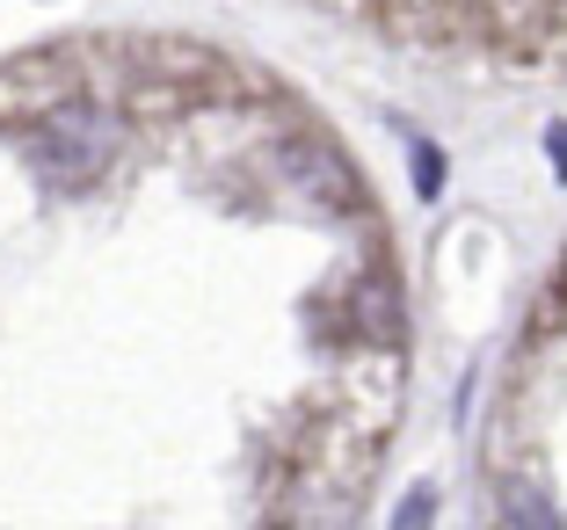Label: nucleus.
<instances>
[{
  "instance_id": "f257e3e1",
  "label": "nucleus",
  "mask_w": 567,
  "mask_h": 530,
  "mask_svg": "<svg viewBox=\"0 0 567 530\" xmlns=\"http://www.w3.org/2000/svg\"><path fill=\"white\" fill-rule=\"evenodd\" d=\"M30 132H37V167H44V183H59V189H87L102 167H110V153H117V116L102 110V102H87V95L44 110Z\"/></svg>"
},
{
  "instance_id": "f03ea898",
  "label": "nucleus",
  "mask_w": 567,
  "mask_h": 530,
  "mask_svg": "<svg viewBox=\"0 0 567 530\" xmlns=\"http://www.w3.org/2000/svg\"><path fill=\"white\" fill-rule=\"evenodd\" d=\"M277 175L284 183H299L313 204H328V211H350L357 204V175L350 160L334 146H320V138H299V146H277Z\"/></svg>"
},
{
  "instance_id": "7ed1b4c3",
  "label": "nucleus",
  "mask_w": 567,
  "mask_h": 530,
  "mask_svg": "<svg viewBox=\"0 0 567 530\" xmlns=\"http://www.w3.org/2000/svg\"><path fill=\"white\" fill-rule=\"evenodd\" d=\"M350 320H357V334H371V342H401V299H393V283H364Z\"/></svg>"
},
{
  "instance_id": "20e7f679",
  "label": "nucleus",
  "mask_w": 567,
  "mask_h": 530,
  "mask_svg": "<svg viewBox=\"0 0 567 530\" xmlns=\"http://www.w3.org/2000/svg\"><path fill=\"white\" fill-rule=\"evenodd\" d=\"M509 516H517V523H524V530H567V523H560V516H553V509H546V501H538V495H532V487H509Z\"/></svg>"
},
{
  "instance_id": "39448f33",
  "label": "nucleus",
  "mask_w": 567,
  "mask_h": 530,
  "mask_svg": "<svg viewBox=\"0 0 567 530\" xmlns=\"http://www.w3.org/2000/svg\"><path fill=\"white\" fill-rule=\"evenodd\" d=\"M436 189H444V160L415 138V197H436Z\"/></svg>"
},
{
  "instance_id": "423d86ee",
  "label": "nucleus",
  "mask_w": 567,
  "mask_h": 530,
  "mask_svg": "<svg viewBox=\"0 0 567 530\" xmlns=\"http://www.w3.org/2000/svg\"><path fill=\"white\" fill-rule=\"evenodd\" d=\"M430 509H436V495H430V487H415V495H408V509H401V523H393V530H430Z\"/></svg>"
},
{
  "instance_id": "0eeeda50",
  "label": "nucleus",
  "mask_w": 567,
  "mask_h": 530,
  "mask_svg": "<svg viewBox=\"0 0 567 530\" xmlns=\"http://www.w3.org/2000/svg\"><path fill=\"white\" fill-rule=\"evenodd\" d=\"M495 530H524V523H517V516H502V523H495Z\"/></svg>"
}]
</instances>
